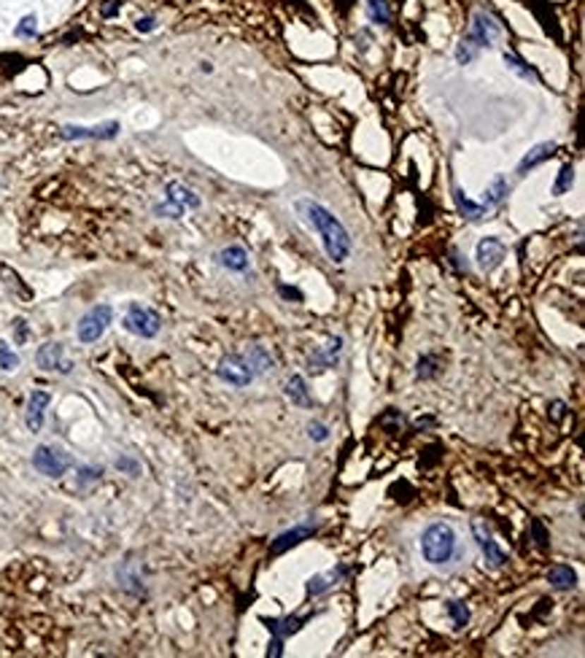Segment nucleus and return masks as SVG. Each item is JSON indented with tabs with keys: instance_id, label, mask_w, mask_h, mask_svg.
I'll return each instance as SVG.
<instances>
[{
	"instance_id": "nucleus-1",
	"label": "nucleus",
	"mask_w": 585,
	"mask_h": 658,
	"mask_svg": "<svg viewBox=\"0 0 585 658\" xmlns=\"http://www.w3.org/2000/svg\"><path fill=\"white\" fill-rule=\"evenodd\" d=\"M294 211L300 216L302 221L310 227V230L318 232L321 243H324V251L332 262H345L348 254H351V235L343 227V221L334 214H330L321 202L315 200L302 197L294 202Z\"/></svg>"
},
{
	"instance_id": "nucleus-2",
	"label": "nucleus",
	"mask_w": 585,
	"mask_h": 658,
	"mask_svg": "<svg viewBox=\"0 0 585 658\" xmlns=\"http://www.w3.org/2000/svg\"><path fill=\"white\" fill-rule=\"evenodd\" d=\"M421 553H423V559L429 564L435 566L448 564L450 559H453V553H456V532H453V526L445 523V520H437L432 526H426L423 535H421Z\"/></svg>"
},
{
	"instance_id": "nucleus-3",
	"label": "nucleus",
	"mask_w": 585,
	"mask_h": 658,
	"mask_svg": "<svg viewBox=\"0 0 585 658\" xmlns=\"http://www.w3.org/2000/svg\"><path fill=\"white\" fill-rule=\"evenodd\" d=\"M111 322H114V307L111 305L90 307V310L78 319V324H76V337H78L84 346L97 343V340L105 335V329L111 327Z\"/></svg>"
},
{
	"instance_id": "nucleus-4",
	"label": "nucleus",
	"mask_w": 585,
	"mask_h": 658,
	"mask_svg": "<svg viewBox=\"0 0 585 658\" xmlns=\"http://www.w3.org/2000/svg\"><path fill=\"white\" fill-rule=\"evenodd\" d=\"M124 329L127 332H133V335L143 337V340H151V337L159 335V329H162V319H159V313L157 310H151V307L140 305V303H133V305L127 307V316H124Z\"/></svg>"
},
{
	"instance_id": "nucleus-5",
	"label": "nucleus",
	"mask_w": 585,
	"mask_h": 658,
	"mask_svg": "<svg viewBox=\"0 0 585 658\" xmlns=\"http://www.w3.org/2000/svg\"><path fill=\"white\" fill-rule=\"evenodd\" d=\"M32 467L41 475H46V477L57 480V477H62V475L68 473L71 456H68L62 448H57V445H38L35 453H32Z\"/></svg>"
},
{
	"instance_id": "nucleus-6",
	"label": "nucleus",
	"mask_w": 585,
	"mask_h": 658,
	"mask_svg": "<svg viewBox=\"0 0 585 658\" xmlns=\"http://www.w3.org/2000/svg\"><path fill=\"white\" fill-rule=\"evenodd\" d=\"M216 375L224 383H229V386H235V389H246V386L256 378L254 370L246 362L243 353H229V356H224V359L219 362V367H216Z\"/></svg>"
},
{
	"instance_id": "nucleus-7",
	"label": "nucleus",
	"mask_w": 585,
	"mask_h": 658,
	"mask_svg": "<svg viewBox=\"0 0 585 658\" xmlns=\"http://www.w3.org/2000/svg\"><path fill=\"white\" fill-rule=\"evenodd\" d=\"M472 535H475V542H478V548H481L486 564L491 566V569H502V566L507 564V553L496 545V540L491 537V529H488L486 518H472Z\"/></svg>"
},
{
	"instance_id": "nucleus-8",
	"label": "nucleus",
	"mask_w": 585,
	"mask_h": 658,
	"mask_svg": "<svg viewBox=\"0 0 585 658\" xmlns=\"http://www.w3.org/2000/svg\"><path fill=\"white\" fill-rule=\"evenodd\" d=\"M35 365L46 370V372H62V375H68L73 370V362L65 356V346L62 343H44L35 351Z\"/></svg>"
},
{
	"instance_id": "nucleus-9",
	"label": "nucleus",
	"mask_w": 585,
	"mask_h": 658,
	"mask_svg": "<svg viewBox=\"0 0 585 658\" xmlns=\"http://www.w3.org/2000/svg\"><path fill=\"white\" fill-rule=\"evenodd\" d=\"M499 35H502V28H499L488 14L478 11L475 19H472V28H469V32H466L464 38L475 49H483V47H494V41Z\"/></svg>"
},
{
	"instance_id": "nucleus-10",
	"label": "nucleus",
	"mask_w": 585,
	"mask_h": 658,
	"mask_svg": "<svg viewBox=\"0 0 585 658\" xmlns=\"http://www.w3.org/2000/svg\"><path fill=\"white\" fill-rule=\"evenodd\" d=\"M308 621H310V618H281V621H265L272 631V642H270L267 656L270 658L284 656V640L289 637V634H297Z\"/></svg>"
},
{
	"instance_id": "nucleus-11",
	"label": "nucleus",
	"mask_w": 585,
	"mask_h": 658,
	"mask_svg": "<svg viewBox=\"0 0 585 658\" xmlns=\"http://www.w3.org/2000/svg\"><path fill=\"white\" fill-rule=\"evenodd\" d=\"M52 402V394L44 391V389H32L30 397H28V410H25V424L30 432H41L46 421V408Z\"/></svg>"
},
{
	"instance_id": "nucleus-12",
	"label": "nucleus",
	"mask_w": 585,
	"mask_h": 658,
	"mask_svg": "<svg viewBox=\"0 0 585 658\" xmlns=\"http://www.w3.org/2000/svg\"><path fill=\"white\" fill-rule=\"evenodd\" d=\"M475 260H478V267L486 270V273L494 270L505 260V243L499 238H483L478 248H475Z\"/></svg>"
},
{
	"instance_id": "nucleus-13",
	"label": "nucleus",
	"mask_w": 585,
	"mask_h": 658,
	"mask_svg": "<svg viewBox=\"0 0 585 658\" xmlns=\"http://www.w3.org/2000/svg\"><path fill=\"white\" fill-rule=\"evenodd\" d=\"M119 133V122H105L97 124V127H76V124H68L62 127V138L68 140H78V138H97V140H108Z\"/></svg>"
},
{
	"instance_id": "nucleus-14",
	"label": "nucleus",
	"mask_w": 585,
	"mask_h": 658,
	"mask_svg": "<svg viewBox=\"0 0 585 658\" xmlns=\"http://www.w3.org/2000/svg\"><path fill=\"white\" fill-rule=\"evenodd\" d=\"M313 532H315V523H300V526H294V529H289V532L275 537V542L270 545V553H286L289 548L300 545L302 540L313 537Z\"/></svg>"
},
{
	"instance_id": "nucleus-15",
	"label": "nucleus",
	"mask_w": 585,
	"mask_h": 658,
	"mask_svg": "<svg viewBox=\"0 0 585 658\" xmlns=\"http://www.w3.org/2000/svg\"><path fill=\"white\" fill-rule=\"evenodd\" d=\"M340 351H343V337H332L324 351L313 353V356L308 359V367L315 370V372H321V370H332L334 365H337Z\"/></svg>"
},
{
	"instance_id": "nucleus-16",
	"label": "nucleus",
	"mask_w": 585,
	"mask_h": 658,
	"mask_svg": "<svg viewBox=\"0 0 585 658\" xmlns=\"http://www.w3.org/2000/svg\"><path fill=\"white\" fill-rule=\"evenodd\" d=\"M555 149H558V146H555L553 140H548V143H540V146H534V149H531V152L526 154L524 159L518 162V176H526L529 170H534L537 165H542L545 159H550V157L555 154Z\"/></svg>"
},
{
	"instance_id": "nucleus-17",
	"label": "nucleus",
	"mask_w": 585,
	"mask_h": 658,
	"mask_svg": "<svg viewBox=\"0 0 585 658\" xmlns=\"http://www.w3.org/2000/svg\"><path fill=\"white\" fill-rule=\"evenodd\" d=\"M167 202L179 205L183 211H186V208H200V197H197L189 186L179 184V181H170V184H167Z\"/></svg>"
},
{
	"instance_id": "nucleus-18",
	"label": "nucleus",
	"mask_w": 585,
	"mask_h": 658,
	"mask_svg": "<svg viewBox=\"0 0 585 658\" xmlns=\"http://www.w3.org/2000/svg\"><path fill=\"white\" fill-rule=\"evenodd\" d=\"M243 356H246V362L251 365L254 375H265V372H270V370L275 367V359H272L270 351H267L265 346H248V351L243 353Z\"/></svg>"
},
{
	"instance_id": "nucleus-19",
	"label": "nucleus",
	"mask_w": 585,
	"mask_h": 658,
	"mask_svg": "<svg viewBox=\"0 0 585 658\" xmlns=\"http://www.w3.org/2000/svg\"><path fill=\"white\" fill-rule=\"evenodd\" d=\"M548 583L553 585L555 591H572L574 585H577V575H574V569L567 564H555L548 569Z\"/></svg>"
},
{
	"instance_id": "nucleus-20",
	"label": "nucleus",
	"mask_w": 585,
	"mask_h": 658,
	"mask_svg": "<svg viewBox=\"0 0 585 658\" xmlns=\"http://www.w3.org/2000/svg\"><path fill=\"white\" fill-rule=\"evenodd\" d=\"M286 397L291 399L294 405L300 408H313V399L308 394V386H305V378L302 375H291L289 383H286Z\"/></svg>"
},
{
	"instance_id": "nucleus-21",
	"label": "nucleus",
	"mask_w": 585,
	"mask_h": 658,
	"mask_svg": "<svg viewBox=\"0 0 585 658\" xmlns=\"http://www.w3.org/2000/svg\"><path fill=\"white\" fill-rule=\"evenodd\" d=\"M219 260H222V264H224L227 270H235V273L248 270V254H246L243 245H229V248H224V251L219 254Z\"/></svg>"
},
{
	"instance_id": "nucleus-22",
	"label": "nucleus",
	"mask_w": 585,
	"mask_h": 658,
	"mask_svg": "<svg viewBox=\"0 0 585 658\" xmlns=\"http://www.w3.org/2000/svg\"><path fill=\"white\" fill-rule=\"evenodd\" d=\"M345 575H348V569H345V566H337V572L332 569V572H327V575H315V578L308 580V591H310L313 597H318V594L330 591L332 585L340 580V578H345Z\"/></svg>"
},
{
	"instance_id": "nucleus-23",
	"label": "nucleus",
	"mask_w": 585,
	"mask_h": 658,
	"mask_svg": "<svg viewBox=\"0 0 585 658\" xmlns=\"http://www.w3.org/2000/svg\"><path fill=\"white\" fill-rule=\"evenodd\" d=\"M453 195H456V205H459V211H462L466 219H483V214H488V211H491V208H488V205H483V202L481 205H475V202L466 197L462 189H456Z\"/></svg>"
},
{
	"instance_id": "nucleus-24",
	"label": "nucleus",
	"mask_w": 585,
	"mask_h": 658,
	"mask_svg": "<svg viewBox=\"0 0 585 658\" xmlns=\"http://www.w3.org/2000/svg\"><path fill=\"white\" fill-rule=\"evenodd\" d=\"M507 192H510V184L502 178V176H496L494 184H491V189L486 192V200H483V205H488V208H494V205H499L502 200L507 197Z\"/></svg>"
},
{
	"instance_id": "nucleus-25",
	"label": "nucleus",
	"mask_w": 585,
	"mask_h": 658,
	"mask_svg": "<svg viewBox=\"0 0 585 658\" xmlns=\"http://www.w3.org/2000/svg\"><path fill=\"white\" fill-rule=\"evenodd\" d=\"M572 184H574V165L572 162H567L564 168L558 170V178H555V184H553V195H567L572 189Z\"/></svg>"
},
{
	"instance_id": "nucleus-26",
	"label": "nucleus",
	"mask_w": 585,
	"mask_h": 658,
	"mask_svg": "<svg viewBox=\"0 0 585 658\" xmlns=\"http://www.w3.org/2000/svg\"><path fill=\"white\" fill-rule=\"evenodd\" d=\"M367 16L378 25H389V3L386 0H367Z\"/></svg>"
},
{
	"instance_id": "nucleus-27",
	"label": "nucleus",
	"mask_w": 585,
	"mask_h": 658,
	"mask_svg": "<svg viewBox=\"0 0 585 658\" xmlns=\"http://www.w3.org/2000/svg\"><path fill=\"white\" fill-rule=\"evenodd\" d=\"M437 372H440V362H437L435 353H423L418 359V378L421 381H429V378H435Z\"/></svg>"
},
{
	"instance_id": "nucleus-28",
	"label": "nucleus",
	"mask_w": 585,
	"mask_h": 658,
	"mask_svg": "<svg viewBox=\"0 0 585 658\" xmlns=\"http://www.w3.org/2000/svg\"><path fill=\"white\" fill-rule=\"evenodd\" d=\"M448 612L453 618V626L456 628H464L469 623V610H466L464 602H448Z\"/></svg>"
},
{
	"instance_id": "nucleus-29",
	"label": "nucleus",
	"mask_w": 585,
	"mask_h": 658,
	"mask_svg": "<svg viewBox=\"0 0 585 658\" xmlns=\"http://www.w3.org/2000/svg\"><path fill=\"white\" fill-rule=\"evenodd\" d=\"M16 367H19V356L11 351V346H6V343L0 340V370H3V372H14Z\"/></svg>"
},
{
	"instance_id": "nucleus-30",
	"label": "nucleus",
	"mask_w": 585,
	"mask_h": 658,
	"mask_svg": "<svg viewBox=\"0 0 585 658\" xmlns=\"http://www.w3.org/2000/svg\"><path fill=\"white\" fill-rule=\"evenodd\" d=\"M505 62H507V68H510V71H515V73H518L521 78H531V81H537V73H534V71H531V68H529L524 60H518L515 54H505Z\"/></svg>"
},
{
	"instance_id": "nucleus-31",
	"label": "nucleus",
	"mask_w": 585,
	"mask_h": 658,
	"mask_svg": "<svg viewBox=\"0 0 585 658\" xmlns=\"http://www.w3.org/2000/svg\"><path fill=\"white\" fill-rule=\"evenodd\" d=\"M35 32H38V19L32 14H28L19 25H16V35H19V38H32Z\"/></svg>"
},
{
	"instance_id": "nucleus-32",
	"label": "nucleus",
	"mask_w": 585,
	"mask_h": 658,
	"mask_svg": "<svg viewBox=\"0 0 585 658\" xmlns=\"http://www.w3.org/2000/svg\"><path fill=\"white\" fill-rule=\"evenodd\" d=\"M103 475V467H81L78 470V486H90V483H97Z\"/></svg>"
},
{
	"instance_id": "nucleus-33",
	"label": "nucleus",
	"mask_w": 585,
	"mask_h": 658,
	"mask_svg": "<svg viewBox=\"0 0 585 658\" xmlns=\"http://www.w3.org/2000/svg\"><path fill=\"white\" fill-rule=\"evenodd\" d=\"M308 437L315 440V443H321V440H327V437H330V429L324 427V424H318V421H313V424L308 427Z\"/></svg>"
},
{
	"instance_id": "nucleus-34",
	"label": "nucleus",
	"mask_w": 585,
	"mask_h": 658,
	"mask_svg": "<svg viewBox=\"0 0 585 658\" xmlns=\"http://www.w3.org/2000/svg\"><path fill=\"white\" fill-rule=\"evenodd\" d=\"M116 470H124L127 475H140V464L133 459H127V456H119V459H116Z\"/></svg>"
},
{
	"instance_id": "nucleus-35",
	"label": "nucleus",
	"mask_w": 585,
	"mask_h": 658,
	"mask_svg": "<svg viewBox=\"0 0 585 658\" xmlns=\"http://www.w3.org/2000/svg\"><path fill=\"white\" fill-rule=\"evenodd\" d=\"M14 335H16V343H19V346H22V343H28L30 329H28V322H25V319H16L14 322Z\"/></svg>"
},
{
	"instance_id": "nucleus-36",
	"label": "nucleus",
	"mask_w": 585,
	"mask_h": 658,
	"mask_svg": "<svg viewBox=\"0 0 585 658\" xmlns=\"http://www.w3.org/2000/svg\"><path fill=\"white\" fill-rule=\"evenodd\" d=\"M135 28L140 32H151L154 28H157V19H154V16H143V19H138L135 22Z\"/></svg>"
},
{
	"instance_id": "nucleus-37",
	"label": "nucleus",
	"mask_w": 585,
	"mask_h": 658,
	"mask_svg": "<svg viewBox=\"0 0 585 658\" xmlns=\"http://www.w3.org/2000/svg\"><path fill=\"white\" fill-rule=\"evenodd\" d=\"M534 532H537V545H540V548H545V545H548V537H545V532H542L540 523H534Z\"/></svg>"
},
{
	"instance_id": "nucleus-38",
	"label": "nucleus",
	"mask_w": 585,
	"mask_h": 658,
	"mask_svg": "<svg viewBox=\"0 0 585 658\" xmlns=\"http://www.w3.org/2000/svg\"><path fill=\"white\" fill-rule=\"evenodd\" d=\"M116 11H119V3H111V6H105V8H103V14H105V16L116 14Z\"/></svg>"
}]
</instances>
